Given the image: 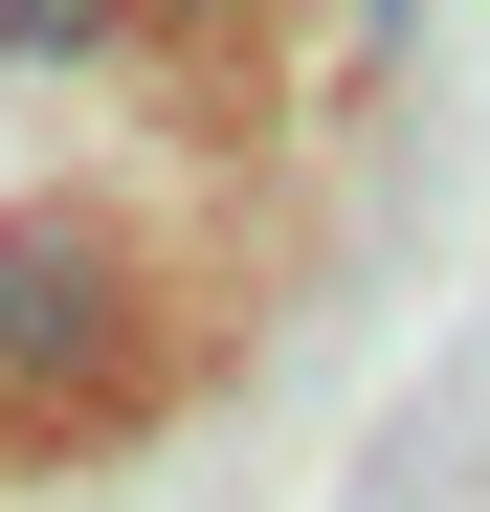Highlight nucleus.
<instances>
[{"label": "nucleus", "instance_id": "1", "mask_svg": "<svg viewBox=\"0 0 490 512\" xmlns=\"http://www.w3.org/2000/svg\"><path fill=\"white\" fill-rule=\"evenodd\" d=\"M156 357V245L112 201H0V423H90Z\"/></svg>", "mask_w": 490, "mask_h": 512}, {"label": "nucleus", "instance_id": "2", "mask_svg": "<svg viewBox=\"0 0 490 512\" xmlns=\"http://www.w3.org/2000/svg\"><path fill=\"white\" fill-rule=\"evenodd\" d=\"M134 0H0V67H112Z\"/></svg>", "mask_w": 490, "mask_h": 512}]
</instances>
